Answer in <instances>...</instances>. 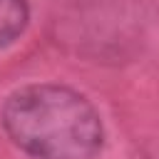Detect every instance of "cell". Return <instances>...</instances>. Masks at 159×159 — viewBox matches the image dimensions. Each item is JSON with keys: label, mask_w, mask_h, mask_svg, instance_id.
I'll use <instances>...</instances> for the list:
<instances>
[{"label": "cell", "mask_w": 159, "mask_h": 159, "mask_svg": "<svg viewBox=\"0 0 159 159\" xmlns=\"http://www.w3.org/2000/svg\"><path fill=\"white\" fill-rule=\"evenodd\" d=\"M27 25L25 0H0V47L10 45Z\"/></svg>", "instance_id": "7a4b0ae2"}, {"label": "cell", "mask_w": 159, "mask_h": 159, "mask_svg": "<svg viewBox=\"0 0 159 159\" xmlns=\"http://www.w3.org/2000/svg\"><path fill=\"white\" fill-rule=\"evenodd\" d=\"M2 124L35 159H92L102 149L97 109L70 87L30 84L12 92L2 107Z\"/></svg>", "instance_id": "6da1fadb"}]
</instances>
